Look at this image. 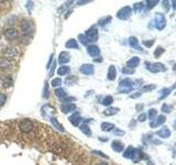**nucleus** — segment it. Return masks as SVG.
<instances>
[{
	"mask_svg": "<svg viewBox=\"0 0 176 165\" xmlns=\"http://www.w3.org/2000/svg\"><path fill=\"white\" fill-rule=\"evenodd\" d=\"M133 90V81L130 78H125L120 81L118 92L120 94H128Z\"/></svg>",
	"mask_w": 176,
	"mask_h": 165,
	"instance_id": "f257e3e1",
	"label": "nucleus"
},
{
	"mask_svg": "<svg viewBox=\"0 0 176 165\" xmlns=\"http://www.w3.org/2000/svg\"><path fill=\"white\" fill-rule=\"evenodd\" d=\"M34 123L30 119H22L19 122V128L23 133H29L33 130Z\"/></svg>",
	"mask_w": 176,
	"mask_h": 165,
	"instance_id": "f03ea898",
	"label": "nucleus"
},
{
	"mask_svg": "<svg viewBox=\"0 0 176 165\" xmlns=\"http://www.w3.org/2000/svg\"><path fill=\"white\" fill-rule=\"evenodd\" d=\"M2 55H3V57H6L8 60H13V58L18 57L19 51L14 46H8L2 51Z\"/></svg>",
	"mask_w": 176,
	"mask_h": 165,
	"instance_id": "7ed1b4c3",
	"label": "nucleus"
},
{
	"mask_svg": "<svg viewBox=\"0 0 176 165\" xmlns=\"http://www.w3.org/2000/svg\"><path fill=\"white\" fill-rule=\"evenodd\" d=\"M146 68L152 72V73H158V72H165L166 67L164 66L162 63H145Z\"/></svg>",
	"mask_w": 176,
	"mask_h": 165,
	"instance_id": "20e7f679",
	"label": "nucleus"
},
{
	"mask_svg": "<svg viewBox=\"0 0 176 165\" xmlns=\"http://www.w3.org/2000/svg\"><path fill=\"white\" fill-rule=\"evenodd\" d=\"M165 25H166V20H165L164 14L161 12H156V14H155V26H156V29L163 30Z\"/></svg>",
	"mask_w": 176,
	"mask_h": 165,
	"instance_id": "39448f33",
	"label": "nucleus"
},
{
	"mask_svg": "<svg viewBox=\"0 0 176 165\" xmlns=\"http://www.w3.org/2000/svg\"><path fill=\"white\" fill-rule=\"evenodd\" d=\"M21 30H22V33L23 34H31L33 30H34V25L31 21L29 20H23L21 22Z\"/></svg>",
	"mask_w": 176,
	"mask_h": 165,
	"instance_id": "423d86ee",
	"label": "nucleus"
},
{
	"mask_svg": "<svg viewBox=\"0 0 176 165\" xmlns=\"http://www.w3.org/2000/svg\"><path fill=\"white\" fill-rule=\"evenodd\" d=\"M131 13H132V9L129 6H126V7H123V8H121L119 11H118L117 17H118L120 20H127V19L131 16Z\"/></svg>",
	"mask_w": 176,
	"mask_h": 165,
	"instance_id": "0eeeda50",
	"label": "nucleus"
},
{
	"mask_svg": "<svg viewBox=\"0 0 176 165\" xmlns=\"http://www.w3.org/2000/svg\"><path fill=\"white\" fill-rule=\"evenodd\" d=\"M85 37L88 39V41H96L98 39V30H97V28L96 26L89 28L85 32Z\"/></svg>",
	"mask_w": 176,
	"mask_h": 165,
	"instance_id": "6e6552de",
	"label": "nucleus"
},
{
	"mask_svg": "<svg viewBox=\"0 0 176 165\" xmlns=\"http://www.w3.org/2000/svg\"><path fill=\"white\" fill-rule=\"evenodd\" d=\"M13 62L11 60H8L6 57H1L0 58V69L2 71H9L13 67Z\"/></svg>",
	"mask_w": 176,
	"mask_h": 165,
	"instance_id": "1a4fd4ad",
	"label": "nucleus"
},
{
	"mask_svg": "<svg viewBox=\"0 0 176 165\" xmlns=\"http://www.w3.org/2000/svg\"><path fill=\"white\" fill-rule=\"evenodd\" d=\"M19 35V33H18V31L16 30L14 28H9V29H7L6 32H5V37H6L7 40H9V41H12L14 39H17Z\"/></svg>",
	"mask_w": 176,
	"mask_h": 165,
	"instance_id": "9d476101",
	"label": "nucleus"
},
{
	"mask_svg": "<svg viewBox=\"0 0 176 165\" xmlns=\"http://www.w3.org/2000/svg\"><path fill=\"white\" fill-rule=\"evenodd\" d=\"M79 71L84 75H93L95 72V68L94 65H91V64H83L79 68Z\"/></svg>",
	"mask_w": 176,
	"mask_h": 165,
	"instance_id": "9b49d317",
	"label": "nucleus"
},
{
	"mask_svg": "<svg viewBox=\"0 0 176 165\" xmlns=\"http://www.w3.org/2000/svg\"><path fill=\"white\" fill-rule=\"evenodd\" d=\"M87 52H88V54L90 55V56H93L95 58L96 56H98V55L100 54V49H99L97 45L91 44V45H88L87 46Z\"/></svg>",
	"mask_w": 176,
	"mask_h": 165,
	"instance_id": "f8f14e48",
	"label": "nucleus"
},
{
	"mask_svg": "<svg viewBox=\"0 0 176 165\" xmlns=\"http://www.w3.org/2000/svg\"><path fill=\"white\" fill-rule=\"evenodd\" d=\"M68 120H69V122L72 123L74 127H78L79 123H81V121H82V118H81V116H79L78 112H75L74 115H72V116L69 117Z\"/></svg>",
	"mask_w": 176,
	"mask_h": 165,
	"instance_id": "ddd939ff",
	"label": "nucleus"
},
{
	"mask_svg": "<svg viewBox=\"0 0 176 165\" xmlns=\"http://www.w3.org/2000/svg\"><path fill=\"white\" fill-rule=\"evenodd\" d=\"M165 120H166L165 116H158L156 119H154L153 121H151L150 127H151V128H156V127H158V126L163 124V123L165 122Z\"/></svg>",
	"mask_w": 176,
	"mask_h": 165,
	"instance_id": "4468645a",
	"label": "nucleus"
},
{
	"mask_svg": "<svg viewBox=\"0 0 176 165\" xmlns=\"http://www.w3.org/2000/svg\"><path fill=\"white\" fill-rule=\"evenodd\" d=\"M61 110L63 113H68L76 110V105L75 104H62L61 106Z\"/></svg>",
	"mask_w": 176,
	"mask_h": 165,
	"instance_id": "2eb2a0df",
	"label": "nucleus"
},
{
	"mask_svg": "<svg viewBox=\"0 0 176 165\" xmlns=\"http://www.w3.org/2000/svg\"><path fill=\"white\" fill-rule=\"evenodd\" d=\"M139 63H140V58H139L138 56H133V57H131L129 61L127 62V67L133 69V68H135L138 66Z\"/></svg>",
	"mask_w": 176,
	"mask_h": 165,
	"instance_id": "dca6fc26",
	"label": "nucleus"
},
{
	"mask_svg": "<svg viewBox=\"0 0 176 165\" xmlns=\"http://www.w3.org/2000/svg\"><path fill=\"white\" fill-rule=\"evenodd\" d=\"M111 147H112V150L114 151V152H122L123 149H125L123 143L120 142V141H118V140L113 141L112 143H111Z\"/></svg>",
	"mask_w": 176,
	"mask_h": 165,
	"instance_id": "f3484780",
	"label": "nucleus"
},
{
	"mask_svg": "<svg viewBox=\"0 0 176 165\" xmlns=\"http://www.w3.org/2000/svg\"><path fill=\"white\" fill-rule=\"evenodd\" d=\"M69 62V55L66 52H61V54L58 55V63L60 64H67Z\"/></svg>",
	"mask_w": 176,
	"mask_h": 165,
	"instance_id": "a211bd4d",
	"label": "nucleus"
},
{
	"mask_svg": "<svg viewBox=\"0 0 176 165\" xmlns=\"http://www.w3.org/2000/svg\"><path fill=\"white\" fill-rule=\"evenodd\" d=\"M156 134L158 135L160 138H164V139H165V138H169L171 135V130L167 128V127H164V128H162L161 130L157 131Z\"/></svg>",
	"mask_w": 176,
	"mask_h": 165,
	"instance_id": "6ab92c4d",
	"label": "nucleus"
},
{
	"mask_svg": "<svg viewBox=\"0 0 176 165\" xmlns=\"http://www.w3.org/2000/svg\"><path fill=\"white\" fill-rule=\"evenodd\" d=\"M117 77V71H116V67L111 65L109 69H108V74H107V78L109 80H114Z\"/></svg>",
	"mask_w": 176,
	"mask_h": 165,
	"instance_id": "aec40b11",
	"label": "nucleus"
},
{
	"mask_svg": "<svg viewBox=\"0 0 176 165\" xmlns=\"http://www.w3.org/2000/svg\"><path fill=\"white\" fill-rule=\"evenodd\" d=\"M66 49H78V42L75 39H69L67 42L65 43Z\"/></svg>",
	"mask_w": 176,
	"mask_h": 165,
	"instance_id": "412c9836",
	"label": "nucleus"
},
{
	"mask_svg": "<svg viewBox=\"0 0 176 165\" xmlns=\"http://www.w3.org/2000/svg\"><path fill=\"white\" fill-rule=\"evenodd\" d=\"M129 44H130V46L133 48V49L135 50H139V51H142V49L139 46V42H138V39L135 37H131L129 39Z\"/></svg>",
	"mask_w": 176,
	"mask_h": 165,
	"instance_id": "4be33fe9",
	"label": "nucleus"
},
{
	"mask_svg": "<svg viewBox=\"0 0 176 165\" xmlns=\"http://www.w3.org/2000/svg\"><path fill=\"white\" fill-rule=\"evenodd\" d=\"M12 84H13V80L10 76H5V77H2V86H3L5 88L11 87Z\"/></svg>",
	"mask_w": 176,
	"mask_h": 165,
	"instance_id": "5701e85b",
	"label": "nucleus"
},
{
	"mask_svg": "<svg viewBox=\"0 0 176 165\" xmlns=\"http://www.w3.org/2000/svg\"><path fill=\"white\" fill-rule=\"evenodd\" d=\"M50 119H51V123L54 126V128H56L57 130H60V131H62V132H64V131H65L63 124L58 122V121L56 120V118H53V117H52V118H50Z\"/></svg>",
	"mask_w": 176,
	"mask_h": 165,
	"instance_id": "b1692460",
	"label": "nucleus"
},
{
	"mask_svg": "<svg viewBox=\"0 0 176 165\" xmlns=\"http://www.w3.org/2000/svg\"><path fill=\"white\" fill-rule=\"evenodd\" d=\"M69 72H70V68H69V66H60V67L57 68V71H56L57 75H60V76L67 75Z\"/></svg>",
	"mask_w": 176,
	"mask_h": 165,
	"instance_id": "393cba45",
	"label": "nucleus"
},
{
	"mask_svg": "<svg viewBox=\"0 0 176 165\" xmlns=\"http://www.w3.org/2000/svg\"><path fill=\"white\" fill-rule=\"evenodd\" d=\"M119 112V108H116V107H111V108H107V109L104 111V115L105 116H113L116 113Z\"/></svg>",
	"mask_w": 176,
	"mask_h": 165,
	"instance_id": "a878e982",
	"label": "nucleus"
},
{
	"mask_svg": "<svg viewBox=\"0 0 176 165\" xmlns=\"http://www.w3.org/2000/svg\"><path fill=\"white\" fill-rule=\"evenodd\" d=\"M54 94H55V96L58 98H63V97H66V95H67V92L66 90L64 89V88H61V87H58L56 88L55 90H54Z\"/></svg>",
	"mask_w": 176,
	"mask_h": 165,
	"instance_id": "bb28decb",
	"label": "nucleus"
},
{
	"mask_svg": "<svg viewBox=\"0 0 176 165\" xmlns=\"http://www.w3.org/2000/svg\"><path fill=\"white\" fill-rule=\"evenodd\" d=\"M113 128H114V124H113V123H109V122L101 123V130H102V131L109 132V131L113 130Z\"/></svg>",
	"mask_w": 176,
	"mask_h": 165,
	"instance_id": "cd10ccee",
	"label": "nucleus"
},
{
	"mask_svg": "<svg viewBox=\"0 0 176 165\" xmlns=\"http://www.w3.org/2000/svg\"><path fill=\"white\" fill-rule=\"evenodd\" d=\"M79 129H81V131H82V132L85 135H87V136H90V135H91V131H90V128L88 127L86 123H84V124H81V126H79Z\"/></svg>",
	"mask_w": 176,
	"mask_h": 165,
	"instance_id": "c85d7f7f",
	"label": "nucleus"
},
{
	"mask_svg": "<svg viewBox=\"0 0 176 165\" xmlns=\"http://www.w3.org/2000/svg\"><path fill=\"white\" fill-rule=\"evenodd\" d=\"M175 86L176 85H174L173 87H171V88H163V89L160 92H161L160 99H164V98L166 97V96H169V95H170V92L172 90V89H173V88H174V87H175Z\"/></svg>",
	"mask_w": 176,
	"mask_h": 165,
	"instance_id": "c756f323",
	"label": "nucleus"
},
{
	"mask_svg": "<svg viewBox=\"0 0 176 165\" xmlns=\"http://www.w3.org/2000/svg\"><path fill=\"white\" fill-rule=\"evenodd\" d=\"M112 103H113L112 96H106V97L102 99V101H101V104L104 105V106H110Z\"/></svg>",
	"mask_w": 176,
	"mask_h": 165,
	"instance_id": "7c9ffc66",
	"label": "nucleus"
},
{
	"mask_svg": "<svg viewBox=\"0 0 176 165\" xmlns=\"http://www.w3.org/2000/svg\"><path fill=\"white\" fill-rule=\"evenodd\" d=\"M134 150H135L134 147H129L126 150V152L123 153V156H125V158H127V159H131V156H132V154H133V152H134Z\"/></svg>",
	"mask_w": 176,
	"mask_h": 165,
	"instance_id": "2f4dec72",
	"label": "nucleus"
},
{
	"mask_svg": "<svg viewBox=\"0 0 176 165\" xmlns=\"http://www.w3.org/2000/svg\"><path fill=\"white\" fill-rule=\"evenodd\" d=\"M110 21H111V17H110V16H108V17H106V18L100 19V20H99V22H98V24H99V25H106V24H108Z\"/></svg>",
	"mask_w": 176,
	"mask_h": 165,
	"instance_id": "473e14b6",
	"label": "nucleus"
},
{
	"mask_svg": "<svg viewBox=\"0 0 176 165\" xmlns=\"http://www.w3.org/2000/svg\"><path fill=\"white\" fill-rule=\"evenodd\" d=\"M143 2H138V3H135L134 6H133V10L135 11V12H141L142 11V9H143Z\"/></svg>",
	"mask_w": 176,
	"mask_h": 165,
	"instance_id": "72a5a7b5",
	"label": "nucleus"
},
{
	"mask_svg": "<svg viewBox=\"0 0 176 165\" xmlns=\"http://www.w3.org/2000/svg\"><path fill=\"white\" fill-rule=\"evenodd\" d=\"M156 115H157V111L155 109H150L149 110V119L151 120V121H153L154 119H155V117H156Z\"/></svg>",
	"mask_w": 176,
	"mask_h": 165,
	"instance_id": "f704fd0d",
	"label": "nucleus"
},
{
	"mask_svg": "<svg viewBox=\"0 0 176 165\" xmlns=\"http://www.w3.org/2000/svg\"><path fill=\"white\" fill-rule=\"evenodd\" d=\"M61 84H62V79L61 78H54V79H52V81H51V85L53 86V87H60L61 86Z\"/></svg>",
	"mask_w": 176,
	"mask_h": 165,
	"instance_id": "c9c22d12",
	"label": "nucleus"
},
{
	"mask_svg": "<svg viewBox=\"0 0 176 165\" xmlns=\"http://www.w3.org/2000/svg\"><path fill=\"white\" fill-rule=\"evenodd\" d=\"M162 111L163 112H171L172 111V109H173V107L171 106V105H167V104H164L163 106H162Z\"/></svg>",
	"mask_w": 176,
	"mask_h": 165,
	"instance_id": "e433bc0d",
	"label": "nucleus"
},
{
	"mask_svg": "<svg viewBox=\"0 0 176 165\" xmlns=\"http://www.w3.org/2000/svg\"><path fill=\"white\" fill-rule=\"evenodd\" d=\"M78 39L81 40L82 44H84V45H87L88 42H89V41H88V39H87L86 37H85L84 34H79V35H78Z\"/></svg>",
	"mask_w": 176,
	"mask_h": 165,
	"instance_id": "4c0bfd02",
	"label": "nucleus"
},
{
	"mask_svg": "<svg viewBox=\"0 0 176 165\" xmlns=\"http://www.w3.org/2000/svg\"><path fill=\"white\" fill-rule=\"evenodd\" d=\"M163 53H164L163 48H157V49L155 50V52H154V56H155V57H158V56H161Z\"/></svg>",
	"mask_w": 176,
	"mask_h": 165,
	"instance_id": "58836bf2",
	"label": "nucleus"
},
{
	"mask_svg": "<svg viewBox=\"0 0 176 165\" xmlns=\"http://www.w3.org/2000/svg\"><path fill=\"white\" fill-rule=\"evenodd\" d=\"M154 88H155V86L154 85H148V86H144V87H143V88H142V89H141V94H142V92H149V90H152V89H154Z\"/></svg>",
	"mask_w": 176,
	"mask_h": 165,
	"instance_id": "ea45409f",
	"label": "nucleus"
},
{
	"mask_svg": "<svg viewBox=\"0 0 176 165\" xmlns=\"http://www.w3.org/2000/svg\"><path fill=\"white\" fill-rule=\"evenodd\" d=\"M146 3H148V9H149V10H151L152 8H154V7L158 3V1H148Z\"/></svg>",
	"mask_w": 176,
	"mask_h": 165,
	"instance_id": "a19ab883",
	"label": "nucleus"
},
{
	"mask_svg": "<svg viewBox=\"0 0 176 165\" xmlns=\"http://www.w3.org/2000/svg\"><path fill=\"white\" fill-rule=\"evenodd\" d=\"M47 81H45V85H44V92H43V97L47 98L49 97V89H47Z\"/></svg>",
	"mask_w": 176,
	"mask_h": 165,
	"instance_id": "79ce46f5",
	"label": "nucleus"
},
{
	"mask_svg": "<svg viewBox=\"0 0 176 165\" xmlns=\"http://www.w3.org/2000/svg\"><path fill=\"white\" fill-rule=\"evenodd\" d=\"M7 100V96L5 94H0V106H2V105L6 103Z\"/></svg>",
	"mask_w": 176,
	"mask_h": 165,
	"instance_id": "37998d69",
	"label": "nucleus"
},
{
	"mask_svg": "<svg viewBox=\"0 0 176 165\" xmlns=\"http://www.w3.org/2000/svg\"><path fill=\"white\" fill-rule=\"evenodd\" d=\"M122 73H125V74H133V73H134V69H132V68H129V67H125V68H122Z\"/></svg>",
	"mask_w": 176,
	"mask_h": 165,
	"instance_id": "c03bdc74",
	"label": "nucleus"
},
{
	"mask_svg": "<svg viewBox=\"0 0 176 165\" xmlns=\"http://www.w3.org/2000/svg\"><path fill=\"white\" fill-rule=\"evenodd\" d=\"M91 153H93V154H94V153L95 154H98L99 156H102V158H105V159H108L107 155H106L105 153H102L101 151H97V150H95V151H91Z\"/></svg>",
	"mask_w": 176,
	"mask_h": 165,
	"instance_id": "a18cd8bd",
	"label": "nucleus"
},
{
	"mask_svg": "<svg viewBox=\"0 0 176 165\" xmlns=\"http://www.w3.org/2000/svg\"><path fill=\"white\" fill-rule=\"evenodd\" d=\"M138 120L140 122H144L145 120H146V115H145V113H141V115L139 116Z\"/></svg>",
	"mask_w": 176,
	"mask_h": 165,
	"instance_id": "49530a36",
	"label": "nucleus"
},
{
	"mask_svg": "<svg viewBox=\"0 0 176 165\" xmlns=\"http://www.w3.org/2000/svg\"><path fill=\"white\" fill-rule=\"evenodd\" d=\"M74 100H75V98L68 97V98H65V99H63L62 101H63V104H70V101H74Z\"/></svg>",
	"mask_w": 176,
	"mask_h": 165,
	"instance_id": "de8ad7c7",
	"label": "nucleus"
},
{
	"mask_svg": "<svg viewBox=\"0 0 176 165\" xmlns=\"http://www.w3.org/2000/svg\"><path fill=\"white\" fill-rule=\"evenodd\" d=\"M153 43H154V40H151V41H143V44H144L146 48H150L153 45Z\"/></svg>",
	"mask_w": 176,
	"mask_h": 165,
	"instance_id": "09e8293b",
	"label": "nucleus"
},
{
	"mask_svg": "<svg viewBox=\"0 0 176 165\" xmlns=\"http://www.w3.org/2000/svg\"><path fill=\"white\" fill-rule=\"evenodd\" d=\"M164 7H165V9H167V11L170 10V2L169 1H164Z\"/></svg>",
	"mask_w": 176,
	"mask_h": 165,
	"instance_id": "8fccbe9b",
	"label": "nucleus"
},
{
	"mask_svg": "<svg viewBox=\"0 0 176 165\" xmlns=\"http://www.w3.org/2000/svg\"><path fill=\"white\" fill-rule=\"evenodd\" d=\"M53 56H54V54H51L50 61H49V63H47V67H50V65L52 64V60H53Z\"/></svg>",
	"mask_w": 176,
	"mask_h": 165,
	"instance_id": "3c124183",
	"label": "nucleus"
},
{
	"mask_svg": "<svg viewBox=\"0 0 176 165\" xmlns=\"http://www.w3.org/2000/svg\"><path fill=\"white\" fill-rule=\"evenodd\" d=\"M114 133H116V134H122V135L125 134V132H123V131H120V130H117Z\"/></svg>",
	"mask_w": 176,
	"mask_h": 165,
	"instance_id": "603ef678",
	"label": "nucleus"
},
{
	"mask_svg": "<svg viewBox=\"0 0 176 165\" xmlns=\"http://www.w3.org/2000/svg\"><path fill=\"white\" fill-rule=\"evenodd\" d=\"M139 96H141V92H138V94H135V95H131V98H137Z\"/></svg>",
	"mask_w": 176,
	"mask_h": 165,
	"instance_id": "864d4df0",
	"label": "nucleus"
},
{
	"mask_svg": "<svg viewBox=\"0 0 176 165\" xmlns=\"http://www.w3.org/2000/svg\"><path fill=\"white\" fill-rule=\"evenodd\" d=\"M94 62H97V63H100V62H102V57H100V58H94Z\"/></svg>",
	"mask_w": 176,
	"mask_h": 165,
	"instance_id": "5fc2aeb1",
	"label": "nucleus"
},
{
	"mask_svg": "<svg viewBox=\"0 0 176 165\" xmlns=\"http://www.w3.org/2000/svg\"><path fill=\"white\" fill-rule=\"evenodd\" d=\"M172 3H173V9H174V10H176V1H173V2H172Z\"/></svg>",
	"mask_w": 176,
	"mask_h": 165,
	"instance_id": "6e6d98bb",
	"label": "nucleus"
},
{
	"mask_svg": "<svg viewBox=\"0 0 176 165\" xmlns=\"http://www.w3.org/2000/svg\"><path fill=\"white\" fill-rule=\"evenodd\" d=\"M97 165H108V164H107V163H104V162H102V163H98Z\"/></svg>",
	"mask_w": 176,
	"mask_h": 165,
	"instance_id": "4d7b16f0",
	"label": "nucleus"
},
{
	"mask_svg": "<svg viewBox=\"0 0 176 165\" xmlns=\"http://www.w3.org/2000/svg\"><path fill=\"white\" fill-rule=\"evenodd\" d=\"M0 35H1V29H0Z\"/></svg>",
	"mask_w": 176,
	"mask_h": 165,
	"instance_id": "13d9d810",
	"label": "nucleus"
}]
</instances>
